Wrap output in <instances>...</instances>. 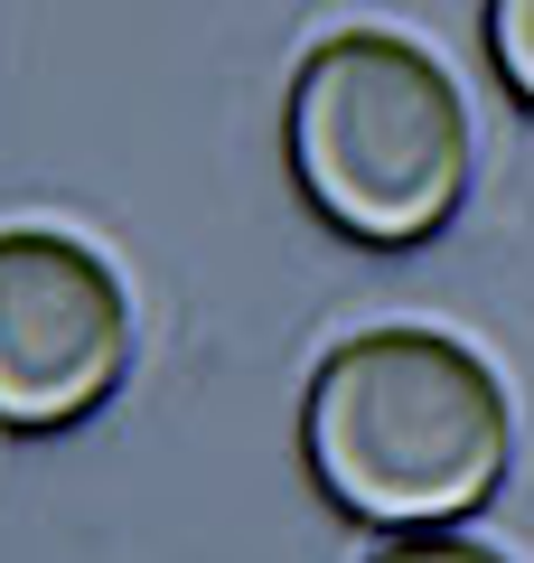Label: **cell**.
<instances>
[{"mask_svg":"<svg viewBox=\"0 0 534 563\" xmlns=\"http://www.w3.org/2000/svg\"><path fill=\"white\" fill-rule=\"evenodd\" d=\"M300 461L347 526L441 536L507 488L515 404L450 329H356L300 395Z\"/></svg>","mask_w":534,"mask_h":563,"instance_id":"cell-1","label":"cell"},{"mask_svg":"<svg viewBox=\"0 0 534 563\" xmlns=\"http://www.w3.org/2000/svg\"><path fill=\"white\" fill-rule=\"evenodd\" d=\"M281 161L347 244H432L469 198V103L450 66L394 29H337L281 95Z\"/></svg>","mask_w":534,"mask_h":563,"instance_id":"cell-2","label":"cell"},{"mask_svg":"<svg viewBox=\"0 0 534 563\" xmlns=\"http://www.w3.org/2000/svg\"><path fill=\"white\" fill-rule=\"evenodd\" d=\"M132 376V291L57 225L0 235V432H76Z\"/></svg>","mask_w":534,"mask_h":563,"instance_id":"cell-3","label":"cell"},{"mask_svg":"<svg viewBox=\"0 0 534 563\" xmlns=\"http://www.w3.org/2000/svg\"><path fill=\"white\" fill-rule=\"evenodd\" d=\"M478 29H488L497 85H507V95L534 113V0H488V10H478Z\"/></svg>","mask_w":534,"mask_h":563,"instance_id":"cell-4","label":"cell"},{"mask_svg":"<svg viewBox=\"0 0 534 563\" xmlns=\"http://www.w3.org/2000/svg\"><path fill=\"white\" fill-rule=\"evenodd\" d=\"M376 563H507V554H497V544H478V536H450V526H441V536H394Z\"/></svg>","mask_w":534,"mask_h":563,"instance_id":"cell-5","label":"cell"}]
</instances>
